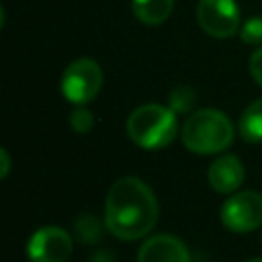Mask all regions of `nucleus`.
Returning a JSON list of instances; mask_svg holds the SVG:
<instances>
[{
  "mask_svg": "<svg viewBox=\"0 0 262 262\" xmlns=\"http://www.w3.org/2000/svg\"><path fill=\"white\" fill-rule=\"evenodd\" d=\"M250 262H262V258H254V260H250Z\"/></svg>",
  "mask_w": 262,
  "mask_h": 262,
  "instance_id": "6ab92c4d",
  "label": "nucleus"
},
{
  "mask_svg": "<svg viewBox=\"0 0 262 262\" xmlns=\"http://www.w3.org/2000/svg\"><path fill=\"white\" fill-rule=\"evenodd\" d=\"M70 254L72 237L57 225H45L37 229L27 244V256L31 262H66Z\"/></svg>",
  "mask_w": 262,
  "mask_h": 262,
  "instance_id": "0eeeda50",
  "label": "nucleus"
},
{
  "mask_svg": "<svg viewBox=\"0 0 262 262\" xmlns=\"http://www.w3.org/2000/svg\"><path fill=\"white\" fill-rule=\"evenodd\" d=\"M174 8V0H131V10L143 25L164 23Z\"/></svg>",
  "mask_w": 262,
  "mask_h": 262,
  "instance_id": "9d476101",
  "label": "nucleus"
},
{
  "mask_svg": "<svg viewBox=\"0 0 262 262\" xmlns=\"http://www.w3.org/2000/svg\"><path fill=\"white\" fill-rule=\"evenodd\" d=\"M0 178H6L8 176V170H10V156L6 151V147L0 149Z\"/></svg>",
  "mask_w": 262,
  "mask_h": 262,
  "instance_id": "a211bd4d",
  "label": "nucleus"
},
{
  "mask_svg": "<svg viewBox=\"0 0 262 262\" xmlns=\"http://www.w3.org/2000/svg\"><path fill=\"white\" fill-rule=\"evenodd\" d=\"M221 221L235 233L258 229L262 225V194L256 190L233 192L221 207Z\"/></svg>",
  "mask_w": 262,
  "mask_h": 262,
  "instance_id": "423d86ee",
  "label": "nucleus"
},
{
  "mask_svg": "<svg viewBox=\"0 0 262 262\" xmlns=\"http://www.w3.org/2000/svg\"><path fill=\"white\" fill-rule=\"evenodd\" d=\"M250 74H252V78L262 86V47H258V49L250 55Z\"/></svg>",
  "mask_w": 262,
  "mask_h": 262,
  "instance_id": "dca6fc26",
  "label": "nucleus"
},
{
  "mask_svg": "<svg viewBox=\"0 0 262 262\" xmlns=\"http://www.w3.org/2000/svg\"><path fill=\"white\" fill-rule=\"evenodd\" d=\"M102 88V70L90 57L74 59L61 74V94L76 106L90 102Z\"/></svg>",
  "mask_w": 262,
  "mask_h": 262,
  "instance_id": "20e7f679",
  "label": "nucleus"
},
{
  "mask_svg": "<svg viewBox=\"0 0 262 262\" xmlns=\"http://www.w3.org/2000/svg\"><path fill=\"white\" fill-rule=\"evenodd\" d=\"M180 137L188 151L211 156L229 147L233 141V125L225 113L217 108H201L186 117Z\"/></svg>",
  "mask_w": 262,
  "mask_h": 262,
  "instance_id": "f03ea898",
  "label": "nucleus"
},
{
  "mask_svg": "<svg viewBox=\"0 0 262 262\" xmlns=\"http://www.w3.org/2000/svg\"><path fill=\"white\" fill-rule=\"evenodd\" d=\"M239 135L248 143H262V98L246 106L239 117Z\"/></svg>",
  "mask_w": 262,
  "mask_h": 262,
  "instance_id": "9b49d317",
  "label": "nucleus"
},
{
  "mask_svg": "<svg viewBox=\"0 0 262 262\" xmlns=\"http://www.w3.org/2000/svg\"><path fill=\"white\" fill-rule=\"evenodd\" d=\"M125 129L135 145L143 149H162L178 135V121L170 106L149 102L131 111Z\"/></svg>",
  "mask_w": 262,
  "mask_h": 262,
  "instance_id": "7ed1b4c3",
  "label": "nucleus"
},
{
  "mask_svg": "<svg viewBox=\"0 0 262 262\" xmlns=\"http://www.w3.org/2000/svg\"><path fill=\"white\" fill-rule=\"evenodd\" d=\"M194 104V92L192 88L188 86H178L172 90L170 94V100H168V106L178 115V113H188Z\"/></svg>",
  "mask_w": 262,
  "mask_h": 262,
  "instance_id": "ddd939ff",
  "label": "nucleus"
},
{
  "mask_svg": "<svg viewBox=\"0 0 262 262\" xmlns=\"http://www.w3.org/2000/svg\"><path fill=\"white\" fill-rule=\"evenodd\" d=\"M70 127H72L76 133H80V135L88 133V131L94 127V117H92V113H90L88 108H84V106H76V108L72 111V115H70Z\"/></svg>",
  "mask_w": 262,
  "mask_h": 262,
  "instance_id": "2eb2a0df",
  "label": "nucleus"
},
{
  "mask_svg": "<svg viewBox=\"0 0 262 262\" xmlns=\"http://www.w3.org/2000/svg\"><path fill=\"white\" fill-rule=\"evenodd\" d=\"M196 23L209 37L227 39L239 33V8L235 0H199Z\"/></svg>",
  "mask_w": 262,
  "mask_h": 262,
  "instance_id": "39448f33",
  "label": "nucleus"
},
{
  "mask_svg": "<svg viewBox=\"0 0 262 262\" xmlns=\"http://www.w3.org/2000/svg\"><path fill=\"white\" fill-rule=\"evenodd\" d=\"M158 201L154 190L135 176H123L113 182L104 201V225L123 239H139L147 235L158 221Z\"/></svg>",
  "mask_w": 262,
  "mask_h": 262,
  "instance_id": "f257e3e1",
  "label": "nucleus"
},
{
  "mask_svg": "<svg viewBox=\"0 0 262 262\" xmlns=\"http://www.w3.org/2000/svg\"><path fill=\"white\" fill-rule=\"evenodd\" d=\"M104 227L106 225H102L94 215L84 213L74 221V235H76V239L80 244H88L90 246V244H96L102 237Z\"/></svg>",
  "mask_w": 262,
  "mask_h": 262,
  "instance_id": "f8f14e48",
  "label": "nucleus"
},
{
  "mask_svg": "<svg viewBox=\"0 0 262 262\" xmlns=\"http://www.w3.org/2000/svg\"><path fill=\"white\" fill-rule=\"evenodd\" d=\"M90 262H117V258L111 250H98L90 256Z\"/></svg>",
  "mask_w": 262,
  "mask_h": 262,
  "instance_id": "f3484780",
  "label": "nucleus"
},
{
  "mask_svg": "<svg viewBox=\"0 0 262 262\" xmlns=\"http://www.w3.org/2000/svg\"><path fill=\"white\" fill-rule=\"evenodd\" d=\"M137 262H190V252L176 235L158 233L141 244Z\"/></svg>",
  "mask_w": 262,
  "mask_h": 262,
  "instance_id": "6e6552de",
  "label": "nucleus"
},
{
  "mask_svg": "<svg viewBox=\"0 0 262 262\" xmlns=\"http://www.w3.org/2000/svg\"><path fill=\"white\" fill-rule=\"evenodd\" d=\"M244 176H246L244 166H242L239 158L233 154L219 156L207 170V180H209L211 188L221 194H233L242 186Z\"/></svg>",
  "mask_w": 262,
  "mask_h": 262,
  "instance_id": "1a4fd4ad",
  "label": "nucleus"
},
{
  "mask_svg": "<svg viewBox=\"0 0 262 262\" xmlns=\"http://www.w3.org/2000/svg\"><path fill=\"white\" fill-rule=\"evenodd\" d=\"M239 39L248 45H262V16L254 14L239 27Z\"/></svg>",
  "mask_w": 262,
  "mask_h": 262,
  "instance_id": "4468645a",
  "label": "nucleus"
}]
</instances>
